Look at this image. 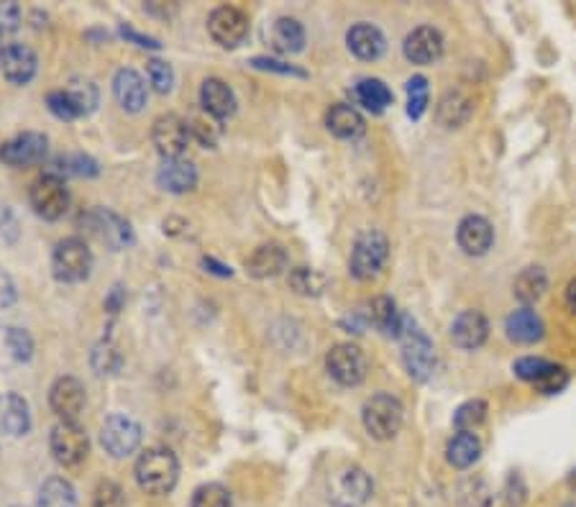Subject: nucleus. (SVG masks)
Instances as JSON below:
<instances>
[{"label":"nucleus","mask_w":576,"mask_h":507,"mask_svg":"<svg viewBox=\"0 0 576 507\" xmlns=\"http://www.w3.org/2000/svg\"><path fill=\"white\" fill-rule=\"evenodd\" d=\"M49 446H51L54 459L59 461L62 466H78V464L87 459L90 438H87V430L82 429L78 420H72V423L69 420H59L51 429Z\"/></svg>","instance_id":"obj_6"},{"label":"nucleus","mask_w":576,"mask_h":507,"mask_svg":"<svg viewBox=\"0 0 576 507\" xmlns=\"http://www.w3.org/2000/svg\"><path fill=\"white\" fill-rule=\"evenodd\" d=\"M256 69H267V72H279V75H297V78H305L303 69H297L295 64L279 62V60H270V57H254L251 60Z\"/></svg>","instance_id":"obj_50"},{"label":"nucleus","mask_w":576,"mask_h":507,"mask_svg":"<svg viewBox=\"0 0 576 507\" xmlns=\"http://www.w3.org/2000/svg\"><path fill=\"white\" fill-rule=\"evenodd\" d=\"M0 72L11 85H26L36 75V54L26 44H5L0 49Z\"/></svg>","instance_id":"obj_15"},{"label":"nucleus","mask_w":576,"mask_h":507,"mask_svg":"<svg viewBox=\"0 0 576 507\" xmlns=\"http://www.w3.org/2000/svg\"><path fill=\"white\" fill-rule=\"evenodd\" d=\"M346 44L359 60H377L384 51V36L371 23H356L346 33Z\"/></svg>","instance_id":"obj_27"},{"label":"nucleus","mask_w":576,"mask_h":507,"mask_svg":"<svg viewBox=\"0 0 576 507\" xmlns=\"http://www.w3.org/2000/svg\"><path fill=\"white\" fill-rule=\"evenodd\" d=\"M569 487H571V492L576 494V472H571V476H569Z\"/></svg>","instance_id":"obj_56"},{"label":"nucleus","mask_w":576,"mask_h":507,"mask_svg":"<svg viewBox=\"0 0 576 507\" xmlns=\"http://www.w3.org/2000/svg\"><path fill=\"white\" fill-rule=\"evenodd\" d=\"M78 505V494L75 487L64 479V476H51L47 479L39 494H36V507H75Z\"/></svg>","instance_id":"obj_31"},{"label":"nucleus","mask_w":576,"mask_h":507,"mask_svg":"<svg viewBox=\"0 0 576 507\" xmlns=\"http://www.w3.org/2000/svg\"><path fill=\"white\" fill-rule=\"evenodd\" d=\"M32 429V412L26 400L16 392H0V433L18 438Z\"/></svg>","instance_id":"obj_18"},{"label":"nucleus","mask_w":576,"mask_h":507,"mask_svg":"<svg viewBox=\"0 0 576 507\" xmlns=\"http://www.w3.org/2000/svg\"><path fill=\"white\" fill-rule=\"evenodd\" d=\"M190 507H231V492L224 484H203L192 494Z\"/></svg>","instance_id":"obj_40"},{"label":"nucleus","mask_w":576,"mask_h":507,"mask_svg":"<svg viewBox=\"0 0 576 507\" xmlns=\"http://www.w3.org/2000/svg\"><path fill=\"white\" fill-rule=\"evenodd\" d=\"M505 331L510 336V341L515 344H535L544 338V320L535 310L530 308H520L507 316L505 320Z\"/></svg>","instance_id":"obj_25"},{"label":"nucleus","mask_w":576,"mask_h":507,"mask_svg":"<svg viewBox=\"0 0 576 507\" xmlns=\"http://www.w3.org/2000/svg\"><path fill=\"white\" fill-rule=\"evenodd\" d=\"M121 33H123V36H126L128 41H133V44H136V47L160 49V41H157V39H151V36H144V33L133 32V29H128V26H123V29H121Z\"/></svg>","instance_id":"obj_52"},{"label":"nucleus","mask_w":576,"mask_h":507,"mask_svg":"<svg viewBox=\"0 0 576 507\" xmlns=\"http://www.w3.org/2000/svg\"><path fill=\"white\" fill-rule=\"evenodd\" d=\"M90 364L96 369L97 374H115L123 359H121V351L113 341H100L96 349H93V356H90Z\"/></svg>","instance_id":"obj_38"},{"label":"nucleus","mask_w":576,"mask_h":507,"mask_svg":"<svg viewBox=\"0 0 576 507\" xmlns=\"http://www.w3.org/2000/svg\"><path fill=\"white\" fill-rule=\"evenodd\" d=\"M389 256V244H387V236L379 234V231H367L361 236L356 238L352 252V262H349V270L356 280H371L377 277L379 270L384 267Z\"/></svg>","instance_id":"obj_7"},{"label":"nucleus","mask_w":576,"mask_h":507,"mask_svg":"<svg viewBox=\"0 0 576 507\" xmlns=\"http://www.w3.org/2000/svg\"><path fill=\"white\" fill-rule=\"evenodd\" d=\"M157 182H160L161 190L175 192V195H182V192L195 190L197 185V170L195 164H190L187 159H164L157 172Z\"/></svg>","instance_id":"obj_21"},{"label":"nucleus","mask_w":576,"mask_h":507,"mask_svg":"<svg viewBox=\"0 0 576 507\" xmlns=\"http://www.w3.org/2000/svg\"><path fill=\"white\" fill-rule=\"evenodd\" d=\"M151 142L164 159H179L190 143V126L175 113L160 115L151 128Z\"/></svg>","instance_id":"obj_10"},{"label":"nucleus","mask_w":576,"mask_h":507,"mask_svg":"<svg viewBox=\"0 0 576 507\" xmlns=\"http://www.w3.org/2000/svg\"><path fill=\"white\" fill-rule=\"evenodd\" d=\"M374 494V482L361 466H343L328 479V500L336 507L367 505Z\"/></svg>","instance_id":"obj_4"},{"label":"nucleus","mask_w":576,"mask_h":507,"mask_svg":"<svg viewBox=\"0 0 576 507\" xmlns=\"http://www.w3.org/2000/svg\"><path fill=\"white\" fill-rule=\"evenodd\" d=\"M459 505L462 507H489L492 505V490L487 482L474 476L459 484Z\"/></svg>","instance_id":"obj_36"},{"label":"nucleus","mask_w":576,"mask_h":507,"mask_svg":"<svg viewBox=\"0 0 576 507\" xmlns=\"http://www.w3.org/2000/svg\"><path fill=\"white\" fill-rule=\"evenodd\" d=\"M67 93L72 97V103L78 106L80 115H87V113L96 111L97 106V90L93 82H75L67 88Z\"/></svg>","instance_id":"obj_44"},{"label":"nucleus","mask_w":576,"mask_h":507,"mask_svg":"<svg viewBox=\"0 0 576 507\" xmlns=\"http://www.w3.org/2000/svg\"><path fill=\"white\" fill-rule=\"evenodd\" d=\"M288 270V254L277 244H264L246 259V272L256 280H270Z\"/></svg>","instance_id":"obj_24"},{"label":"nucleus","mask_w":576,"mask_h":507,"mask_svg":"<svg viewBox=\"0 0 576 507\" xmlns=\"http://www.w3.org/2000/svg\"><path fill=\"white\" fill-rule=\"evenodd\" d=\"M21 26V8L18 3H0V39L14 33Z\"/></svg>","instance_id":"obj_49"},{"label":"nucleus","mask_w":576,"mask_h":507,"mask_svg":"<svg viewBox=\"0 0 576 507\" xmlns=\"http://www.w3.org/2000/svg\"><path fill=\"white\" fill-rule=\"evenodd\" d=\"M113 93L115 100L121 103V108L128 113H139L146 106V82L139 72L133 69H118V75L113 79Z\"/></svg>","instance_id":"obj_22"},{"label":"nucleus","mask_w":576,"mask_h":507,"mask_svg":"<svg viewBox=\"0 0 576 507\" xmlns=\"http://www.w3.org/2000/svg\"><path fill=\"white\" fill-rule=\"evenodd\" d=\"M489 336V323L480 310H464L451 323V341L464 351L480 349Z\"/></svg>","instance_id":"obj_17"},{"label":"nucleus","mask_w":576,"mask_h":507,"mask_svg":"<svg viewBox=\"0 0 576 507\" xmlns=\"http://www.w3.org/2000/svg\"><path fill=\"white\" fill-rule=\"evenodd\" d=\"M54 175H75V177H93L97 175V164L85 154H69V157L57 159Z\"/></svg>","instance_id":"obj_41"},{"label":"nucleus","mask_w":576,"mask_h":507,"mask_svg":"<svg viewBox=\"0 0 576 507\" xmlns=\"http://www.w3.org/2000/svg\"><path fill=\"white\" fill-rule=\"evenodd\" d=\"M203 267H206V270H208L210 267V272H213V274H221V277H228V274H231V267H225V264H218V262H215V259H203Z\"/></svg>","instance_id":"obj_54"},{"label":"nucleus","mask_w":576,"mask_h":507,"mask_svg":"<svg viewBox=\"0 0 576 507\" xmlns=\"http://www.w3.org/2000/svg\"><path fill=\"white\" fill-rule=\"evenodd\" d=\"M270 41L279 54H295L305 47V29L297 18H277L270 32Z\"/></svg>","instance_id":"obj_29"},{"label":"nucleus","mask_w":576,"mask_h":507,"mask_svg":"<svg viewBox=\"0 0 576 507\" xmlns=\"http://www.w3.org/2000/svg\"><path fill=\"white\" fill-rule=\"evenodd\" d=\"M361 420H364V429H367L371 438H377V441L395 438L402 429L400 400L392 395H384V392L369 397L364 402V410H361Z\"/></svg>","instance_id":"obj_2"},{"label":"nucleus","mask_w":576,"mask_h":507,"mask_svg":"<svg viewBox=\"0 0 576 507\" xmlns=\"http://www.w3.org/2000/svg\"><path fill=\"white\" fill-rule=\"evenodd\" d=\"M471 97L462 93V90H448L446 96L438 100V108H435V118L438 124L446 128H459L464 126L466 121L471 118Z\"/></svg>","instance_id":"obj_26"},{"label":"nucleus","mask_w":576,"mask_h":507,"mask_svg":"<svg viewBox=\"0 0 576 507\" xmlns=\"http://www.w3.org/2000/svg\"><path fill=\"white\" fill-rule=\"evenodd\" d=\"M566 305L576 313V280L569 285V290H566Z\"/></svg>","instance_id":"obj_55"},{"label":"nucleus","mask_w":576,"mask_h":507,"mask_svg":"<svg viewBox=\"0 0 576 507\" xmlns=\"http://www.w3.org/2000/svg\"><path fill=\"white\" fill-rule=\"evenodd\" d=\"M93 507H126L123 490L115 482H100L93 494Z\"/></svg>","instance_id":"obj_46"},{"label":"nucleus","mask_w":576,"mask_h":507,"mask_svg":"<svg viewBox=\"0 0 576 507\" xmlns=\"http://www.w3.org/2000/svg\"><path fill=\"white\" fill-rule=\"evenodd\" d=\"M87 226L93 228V234H96L103 244L111 246L113 252H115V249H123V246H128V244L133 241V231H131L128 221H123L121 216H115L111 210H103V207L93 210V213L87 216Z\"/></svg>","instance_id":"obj_16"},{"label":"nucleus","mask_w":576,"mask_h":507,"mask_svg":"<svg viewBox=\"0 0 576 507\" xmlns=\"http://www.w3.org/2000/svg\"><path fill=\"white\" fill-rule=\"evenodd\" d=\"M29 200L36 216H41L44 221H57L62 218L69 207V190L64 185V180L54 172L41 175L29 190Z\"/></svg>","instance_id":"obj_5"},{"label":"nucleus","mask_w":576,"mask_h":507,"mask_svg":"<svg viewBox=\"0 0 576 507\" xmlns=\"http://www.w3.org/2000/svg\"><path fill=\"white\" fill-rule=\"evenodd\" d=\"M425 108H428V79L417 75L407 82V115L417 121Z\"/></svg>","instance_id":"obj_42"},{"label":"nucleus","mask_w":576,"mask_h":507,"mask_svg":"<svg viewBox=\"0 0 576 507\" xmlns=\"http://www.w3.org/2000/svg\"><path fill=\"white\" fill-rule=\"evenodd\" d=\"M146 75H149L151 88H154L157 93H161V96L169 93L172 85H175V72H172L169 62H164V60H149V64H146Z\"/></svg>","instance_id":"obj_43"},{"label":"nucleus","mask_w":576,"mask_h":507,"mask_svg":"<svg viewBox=\"0 0 576 507\" xmlns=\"http://www.w3.org/2000/svg\"><path fill=\"white\" fill-rule=\"evenodd\" d=\"M14 300H16V285H14V280H11L8 272L0 270V310L11 308Z\"/></svg>","instance_id":"obj_51"},{"label":"nucleus","mask_w":576,"mask_h":507,"mask_svg":"<svg viewBox=\"0 0 576 507\" xmlns=\"http://www.w3.org/2000/svg\"><path fill=\"white\" fill-rule=\"evenodd\" d=\"M47 136L36 134V131H23L14 136L11 142L0 146V161L11 164V167H29V164H39L47 157Z\"/></svg>","instance_id":"obj_13"},{"label":"nucleus","mask_w":576,"mask_h":507,"mask_svg":"<svg viewBox=\"0 0 576 507\" xmlns=\"http://www.w3.org/2000/svg\"><path fill=\"white\" fill-rule=\"evenodd\" d=\"M187 126H190V136H195L203 146H215V143L221 142V134H224L221 121L213 118L206 111L195 113L190 121H187Z\"/></svg>","instance_id":"obj_35"},{"label":"nucleus","mask_w":576,"mask_h":507,"mask_svg":"<svg viewBox=\"0 0 576 507\" xmlns=\"http://www.w3.org/2000/svg\"><path fill=\"white\" fill-rule=\"evenodd\" d=\"M47 106H49V111L54 113L59 121H75V118H80V111H78V106L72 103V97H69L67 90L49 93Z\"/></svg>","instance_id":"obj_45"},{"label":"nucleus","mask_w":576,"mask_h":507,"mask_svg":"<svg viewBox=\"0 0 576 507\" xmlns=\"http://www.w3.org/2000/svg\"><path fill=\"white\" fill-rule=\"evenodd\" d=\"M480 454H481V444L474 433L459 430V433L448 441V448H446L448 464H451V466H456V469H466V466H471L474 461L480 459Z\"/></svg>","instance_id":"obj_32"},{"label":"nucleus","mask_w":576,"mask_h":507,"mask_svg":"<svg viewBox=\"0 0 576 507\" xmlns=\"http://www.w3.org/2000/svg\"><path fill=\"white\" fill-rule=\"evenodd\" d=\"M515 298L523 302V305H530V302H538L544 298V292L548 290V277L541 267H528L523 270L517 277H515Z\"/></svg>","instance_id":"obj_33"},{"label":"nucleus","mask_w":576,"mask_h":507,"mask_svg":"<svg viewBox=\"0 0 576 507\" xmlns=\"http://www.w3.org/2000/svg\"><path fill=\"white\" fill-rule=\"evenodd\" d=\"M93 270V252L82 238H64L51 254V272L59 282H82Z\"/></svg>","instance_id":"obj_3"},{"label":"nucleus","mask_w":576,"mask_h":507,"mask_svg":"<svg viewBox=\"0 0 576 507\" xmlns=\"http://www.w3.org/2000/svg\"><path fill=\"white\" fill-rule=\"evenodd\" d=\"M208 32L215 44L225 49H233L243 44L246 33H249V18L243 11L233 5H221L215 8L208 18Z\"/></svg>","instance_id":"obj_12"},{"label":"nucleus","mask_w":576,"mask_h":507,"mask_svg":"<svg viewBox=\"0 0 576 507\" xmlns=\"http://www.w3.org/2000/svg\"><path fill=\"white\" fill-rule=\"evenodd\" d=\"M177 476H179V461L164 446L146 448L136 461V482L149 494H169L175 490Z\"/></svg>","instance_id":"obj_1"},{"label":"nucleus","mask_w":576,"mask_h":507,"mask_svg":"<svg viewBox=\"0 0 576 507\" xmlns=\"http://www.w3.org/2000/svg\"><path fill=\"white\" fill-rule=\"evenodd\" d=\"M100 444L111 456L123 459L142 444V426L128 415H111L100 429Z\"/></svg>","instance_id":"obj_9"},{"label":"nucleus","mask_w":576,"mask_h":507,"mask_svg":"<svg viewBox=\"0 0 576 507\" xmlns=\"http://www.w3.org/2000/svg\"><path fill=\"white\" fill-rule=\"evenodd\" d=\"M289 287L300 295L315 298L325 290V277L320 272L310 270V267H297V270L289 272Z\"/></svg>","instance_id":"obj_37"},{"label":"nucleus","mask_w":576,"mask_h":507,"mask_svg":"<svg viewBox=\"0 0 576 507\" xmlns=\"http://www.w3.org/2000/svg\"><path fill=\"white\" fill-rule=\"evenodd\" d=\"M325 126L338 139H356L364 134V118L353 106H334L325 115Z\"/></svg>","instance_id":"obj_30"},{"label":"nucleus","mask_w":576,"mask_h":507,"mask_svg":"<svg viewBox=\"0 0 576 507\" xmlns=\"http://www.w3.org/2000/svg\"><path fill=\"white\" fill-rule=\"evenodd\" d=\"M325 366H328V374L343 384V387H356L361 384L364 377H367V354L353 346V344H336L334 349L328 351L325 356Z\"/></svg>","instance_id":"obj_8"},{"label":"nucleus","mask_w":576,"mask_h":507,"mask_svg":"<svg viewBox=\"0 0 576 507\" xmlns=\"http://www.w3.org/2000/svg\"><path fill=\"white\" fill-rule=\"evenodd\" d=\"M566 507H576V494H574V497H571V502H569V505H566Z\"/></svg>","instance_id":"obj_57"},{"label":"nucleus","mask_w":576,"mask_h":507,"mask_svg":"<svg viewBox=\"0 0 576 507\" xmlns=\"http://www.w3.org/2000/svg\"><path fill=\"white\" fill-rule=\"evenodd\" d=\"M49 405L59 420H78L82 408H85V387L80 380L75 377H59L51 384L49 392Z\"/></svg>","instance_id":"obj_14"},{"label":"nucleus","mask_w":576,"mask_h":507,"mask_svg":"<svg viewBox=\"0 0 576 507\" xmlns=\"http://www.w3.org/2000/svg\"><path fill=\"white\" fill-rule=\"evenodd\" d=\"M456 238H459V246L469 256H481V254H487L492 249L495 228H492V223L487 221V218H481V216H466L464 221L459 223Z\"/></svg>","instance_id":"obj_19"},{"label":"nucleus","mask_w":576,"mask_h":507,"mask_svg":"<svg viewBox=\"0 0 576 507\" xmlns=\"http://www.w3.org/2000/svg\"><path fill=\"white\" fill-rule=\"evenodd\" d=\"M443 54V36L431 29L420 26L405 39V57L413 64H433Z\"/></svg>","instance_id":"obj_20"},{"label":"nucleus","mask_w":576,"mask_h":507,"mask_svg":"<svg viewBox=\"0 0 576 507\" xmlns=\"http://www.w3.org/2000/svg\"><path fill=\"white\" fill-rule=\"evenodd\" d=\"M402 362L413 380H431V374L435 372V349H433L431 338L423 331L413 328L402 338Z\"/></svg>","instance_id":"obj_11"},{"label":"nucleus","mask_w":576,"mask_h":507,"mask_svg":"<svg viewBox=\"0 0 576 507\" xmlns=\"http://www.w3.org/2000/svg\"><path fill=\"white\" fill-rule=\"evenodd\" d=\"M551 369V362H545V359H535V356H526V359H520L517 364H515V374L520 377V380L526 382H535L544 377L545 372Z\"/></svg>","instance_id":"obj_47"},{"label":"nucleus","mask_w":576,"mask_h":507,"mask_svg":"<svg viewBox=\"0 0 576 507\" xmlns=\"http://www.w3.org/2000/svg\"><path fill=\"white\" fill-rule=\"evenodd\" d=\"M126 300V295H123V290L121 287H113L111 295H108V300H105V308L111 310V313H118L121 310V305Z\"/></svg>","instance_id":"obj_53"},{"label":"nucleus","mask_w":576,"mask_h":507,"mask_svg":"<svg viewBox=\"0 0 576 507\" xmlns=\"http://www.w3.org/2000/svg\"><path fill=\"white\" fill-rule=\"evenodd\" d=\"M200 106L213 118L224 121V118L233 115V111H236V96H233V90L225 85L224 79L208 78L200 88Z\"/></svg>","instance_id":"obj_23"},{"label":"nucleus","mask_w":576,"mask_h":507,"mask_svg":"<svg viewBox=\"0 0 576 507\" xmlns=\"http://www.w3.org/2000/svg\"><path fill=\"white\" fill-rule=\"evenodd\" d=\"M356 100L371 113H382L392 103V93L382 79L367 78L356 85Z\"/></svg>","instance_id":"obj_34"},{"label":"nucleus","mask_w":576,"mask_h":507,"mask_svg":"<svg viewBox=\"0 0 576 507\" xmlns=\"http://www.w3.org/2000/svg\"><path fill=\"white\" fill-rule=\"evenodd\" d=\"M0 354L5 364H23L33 354V341L29 333L16 326L0 328Z\"/></svg>","instance_id":"obj_28"},{"label":"nucleus","mask_w":576,"mask_h":507,"mask_svg":"<svg viewBox=\"0 0 576 507\" xmlns=\"http://www.w3.org/2000/svg\"><path fill=\"white\" fill-rule=\"evenodd\" d=\"M566 382H569V374H566V369L559 364H551V369L545 372L541 380L535 382V387L544 392V395H556L561 392L563 387H566Z\"/></svg>","instance_id":"obj_48"},{"label":"nucleus","mask_w":576,"mask_h":507,"mask_svg":"<svg viewBox=\"0 0 576 507\" xmlns=\"http://www.w3.org/2000/svg\"><path fill=\"white\" fill-rule=\"evenodd\" d=\"M484 418H487V402H481V400H469V402H464L459 410L453 412V426L459 430L471 433L477 426L484 423Z\"/></svg>","instance_id":"obj_39"}]
</instances>
